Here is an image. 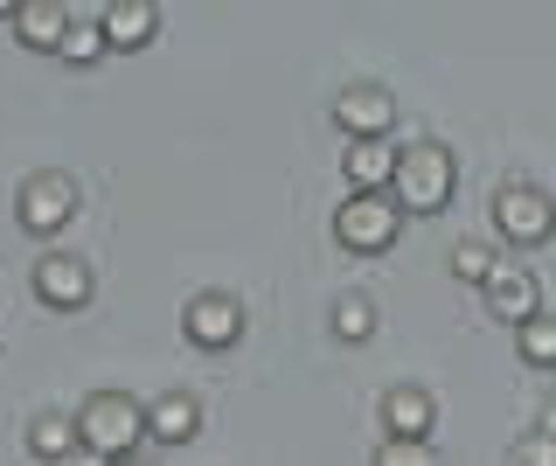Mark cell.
I'll use <instances>...</instances> for the list:
<instances>
[{
	"label": "cell",
	"instance_id": "14",
	"mask_svg": "<svg viewBox=\"0 0 556 466\" xmlns=\"http://www.w3.org/2000/svg\"><path fill=\"white\" fill-rule=\"evenodd\" d=\"M431 418H439V404H431V390H417V383H404V390L382 396V425H390V431L431 439Z\"/></svg>",
	"mask_w": 556,
	"mask_h": 466
},
{
	"label": "cell",
	"instance_id": "19",
	"mask_svg": "<svg viewBox=\"0 0 556 466\" xmlns=\"http://www.w3.org/2000/svg\"><path fill=\"white\" fill-rule=\"evenodd\" d=\"M376 459H382V466H431L439 453H431V439H410V431H390V439L376 445Z\"/></svg>",
	"mask_w": 556,
	"mask_h": 466
},
{
	"label": "cell",
	"instance_id": "9",
	"mask_svg": "<svg viewBox=\"0 0 556 466\" xmlns=\"http://www.w3.org/2000/svg\"><path fill=\"white\" fill-rule=\"evenodd\" d=\"M480 292H486V314H494V320H508V327H521L529 314H543V286H535L521 265H494Z\"/></svg>",
	"mask_w": 556,
	"mask_h": 466
},
{
	"label": "cell",
	"instance_id": "16",
	"mask_svg": "<svg viewBox=\"0 0 556 466\" xmlns=\"http://www.w3.org/2000/svg\"><path fill=\"white\" fill-rule=\"evenodd\" d=\"M104 49H112V42H104V22H70V28H63V42H56V56H63V63H77V71H91Z\"/></svg>",
	"mask_w": 556,
	"mask_h": 466
},
{
	"label": "cell",
	"instance_id": "15",
	"mask_svg": "<svg viewBox=\"0 0 556 466\" xmlns=\"http://www.w3.org/2000/svg\"><path fill=\"white\" fill-rule=\"evenodd\" d=\"M28 453H35V459H77V453H84L77 418H35V431H28Z\"/></svg>",
	"mask_w": 556,
	"mask_h": 466
},
{
	"label": "cell",
	"instance_id": "21",
	"mask_svg": "<svg viewBox=\"0 0 556 466\" xmlns=\"http://www.w3.org/2000/svg\"><path fill=\"white\" fill-rule=\"evenodd\" d=\"M543 431H549V439H556V396H549V411H543Z\"/></svg>",
	"mask_w": 556,
	"mask_h": 466
},
{
	"label": "cell",
	"instance_id": "13",
	"mask_svg": "<svg viewBox=\"0 0 556 466\" xmlns=\"http://www.w3.org/2000/svg\"><path fill=\"white\" fill-rule=\"evenodd\" d=\"M195 425H202V411H195V396H188V390H167L161 404L147 411V439H161V445H188V439H195Z\"/></svg>",
	"mask_w": 556,
	"mask_h": 466
},
{
	"label": "cell",
	"instance_id": "2",
	"mask_svg": "<svg viewBox=\"0 0 556 466\" xmlns=\"http://www.w3.org/2000/svg\"><path fill=\"white\" fill-rule=\"evenodd\" d=\"M77 439H84V459H126V453H139V439H147V411H139L126 390H98V396H84V411H77Z\"/></svg>",
	"mask_w": 556,
	"mask_h": 466
},
{
	"label": "cell",
	"instance_id": "18",
	"mask_svg": "<svg viewBox=\"0 0 556 466\" xmlns=\"http://www.w3.org/2000/svg\"><path fill=\"white\" fill-rule=\"evenodd\" d=\"M334 335L341 341H369L376 335V306L362 300V292H341V300H334Z\"/></svg>",
	"mask_w": 556,
	"mask_h": 466
},
{
	"label": "cell",
	"instance_id": "6",
	"mask_svg": "<svg viewBox=\"0 0 556 466\" xmlns=\"http://www.w3.org/2000/svg\"><path fill=\"white\" fill-rule=\"evenodd\" d=\"M35 300L56 306V314H77V306H91V265L70 251H49L35 257Z\"/></svg>",
	"mask_w": 556,
	"mask_h": 466
},
{
	"label": "cell",
	"instance_id": "17",
	"mask_svg": "<svg viewBox=\"0 0 556 466\" xmlns=\"http://www.w3.org/2000/svg\"><path fill=\"white\" fill-rule=\"evenodd\" d=\"M515 341H521V362H529V369H556V320L529 314L515 327Z\"/></svg>",
	"mask_w": 556,
	"mask_h": 466
},
{
	"label": "cell",
	"instance_id": "1",
	"mask_svg": "<svg viewBox=\"0 0 556 466\" xmlns=\"http://www.w3.org/2000/svg\"><path fill=\"white\" fill-rule=\"evenodd\" d=\"M452 188H459V161L439 147V140H417L396 153V175H390V196L404 216H439L452 202Z\"/></svg>",
	"mask_w": 556,
	"mask_h": 466
},
{
	"label": "cell",
	"instance_id": "12",
	"mask_svg": "<svg viewBox=\"0 0 556 466\" xmlns=\"http://www.w3.org/2000/svg\"><path fill=\"white\" fill-rule=\"evenodd\" d=\"M341 175H348V188H390V175H396L390 133H369V140L348 147V153H341Z\"/></svg>",
	"mask_w": 556,
	"mask_h": 466
},
{
	"label": "cell",
	"instance_id": "5",
	"mask_svg": "<svg viewBox=\"0 0 556 466\" xmlns=\"http://www.w3.org/2000/svg\"><path fill=\"white\" fill-rule=\"evenodd\" d=\"M14 210H22V230L28 237H56L63 223L77 216V181L56 175V167H42V175L22 181V202H14Z\"/></svg>",
	"mask_w": 556,
	"mask_h": 466
},
{
	"label": "cell",
	"instance_id": "4",
	"mask_svg": "<svg viewBox=\"0 0 556 466\" xmlns=\"http://www.w3.org/2000/svg\"><path fill=\"white\" fill-rule=\"evenodd\" d=\"M486 216H494V230L508 237V244H521V251H535V244H549V237H556V202L535 181H501Z\"/></svg>",
	"mask_w": 556,
	"mask_h": 466
},
{
	"label": "cell",
	"instance_id": "20",
	"mask_svg": "<svg viewBox=\"0 0 556 466\" xmlns=\"http://www.w3.org/2000/svg\"><path fill=\"white\" fill-rule=\"evenodd\" d=\"M501 257L486 251V244H452V279H466V286H486V272H494Z\"/></svg>",
	"mask_w": 556,
	"mask_h": 466
},
{
	"label": "cell",
	"instance_id": "3",
	"mask_svg": "<svg viewBox=\"0 0 556 466\" xmlns=\"http://www.w3.org/2000/svg\"><path fill=\"white\" fill-rule=\"evenodd\" d=\"M396 230H404V210H396V196L390 188H355V196L334 210V237L348 251H390L396 244Z\"/></svg>",
	"mask_w": 556,
	"mask_h": 466
},
{
	"label": "cell",
	"instance_id": "11",
	"mask_svg": "<svg viewBox=\"0 0 556 466\" xmlns=\"http://www.w3.org/2000/svg\"><path fill=\"white\" fill-rule=\"evenodd\" d=\"M98 22H104V42L112 49H147L153 28H161V8H153V0H112Z\"/></svg>",
	"mask_w": 556,
	"mask_h": 466
},
{
	"label": "cell",
	"instance_id": "7",
	"mask_svg": "<svg viewBox=\"0 0 556 466\" xmlns=\"http://www.w3.org/2000/svg\"><path fill=\"white\" fill-rule=\"evenodd\" d=\"M181 335L195 341V349H230V341L243 335V306L230 300V292H195V300H188V314H181Z\"/></svg>",
	"mask_w": 556,
	"mask_h": 466
},
{
	"label": "cell",
	"instance_id": "10",
	"mask_svg": "<svg viewBox=\"0 0 556 466\" xmlns=\"http://www.w3.org/2000/svg\"><path fill=\"white\" fill-rule=\"evenodd\" d=\"M8 22H14V42H22V49L56 56V42H63V28H70V8H63V0H22Z\"/></svg>",
	"mask_w": 556,
	"mask_h": 466
},
{
	"label": "cell",
	"instance_id": "8",
	"mask_svg": "<svg viewBox=\"0 0 556 466\" xmlns=\"http://www.w3.org/2000/svg\"><path fill=\"white\" fill-rule=\"evenodd\" d=\"M334 126L348 133V140L390 133L396 126V98L382 91V84H348V91H334Z\"/></svg>",
	"mask_w": 556,
	"mask_h": 466
},
{
	"label": "cell",
	"instance_id": "22",
	"mask_svg": "<svg viewBox=\"0 0 556 466\" xmlns=\"http://www.w3.org/2000/svg\"><path fill=\"white\" fill-rule=\"evenodd\" d=\"M14 8H22V0H0V14H14Z\"/></svg>",
	"mask_w": 556,
	"mask_h": 466
}]
</instances>
